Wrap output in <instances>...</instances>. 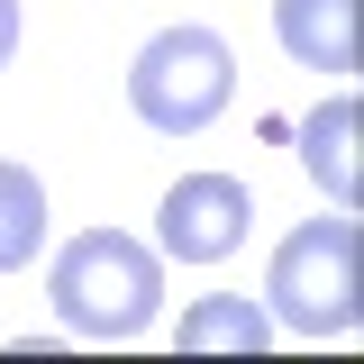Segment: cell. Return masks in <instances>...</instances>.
Wrapping results in <instances>:
<instances>
[{
    "label": "cell",
    "instance_id": "obj_2",
    "mask_svg": "<svg viewBox=\"0 0 364 364\" xmlns=\"http://www.w3.org/2000/svg\"><path fill=\"white\" fill-rule=\"evenodd\" d=\"M237 100V55H228L219 28H155L128 64V109L146 119L155 136H200Z\"/></svg>",
    "mask_w": 364,
    "mask_h": 364
},
{
    "label": "cell",
    "instance_id": "obj_1",
    "mask_svg": "<svg viewBox=\"0 0 364 364\" xmlns=\"http://www.w3.org/2000/svg\"><path fill=\"white\" fill-rule=\"evenodd\" d=\"M46 301L73 337H146L164 310V264L128 228H82L46 273Z\"/></svg>",
    "mask_w": 364,
    "mask_h": 364
},
{
    "label": "cell",
    "instance_id": "obj_9",
    "mask_svg": "<svg viewBox=\"0 0 364 364\" xmlns=\"http://www.w3.org/2000/svg\"><path fill=\"white\" fill-rule=\"evenodd\" d=\"M18 55V0H0V64Z\"/></svg>",
    "mask_w": 364,
    "mask_h": 364
},
{
    "label": "cell",
    "instance_id": "obj_3",
    "mask_svg": "<svg viewBox=\"0 0 364 364\" xmlns=\"http://www.w3.org/2000/svg\"><path fill=\"white\" fill-rule=\"evenodd\" d=\"M264 318L291 337H346L355 328V219H310L264 264Z\"/></svg>",
    "mask_w": 364,
    "mask_h": 364
},
{
    "label": "cell",
    "instance_id": "obj_7",
    "mask_svg": "<svg viewBox=\"0 0 364 364\" xmlns=\"http://www.w3.org/2000/svg\"><path fill=\"white\" fill-rule=\"evenodd\" d=\"M301 164H310V182L337 200V210L364 200V173H355V100H346V91L318 100L310 119H301Z\"/></svg>",
    "mask_w": 364,
    "mask_h": 364
},
{
    "label": "cell",
    "instance_id": "obj_6",
    "mask_svg": "<svg viewBox=\"0 0 364 364\" xmlns=\"http://www.w3.org/2000/svg\"><path fill=\"white\" fill-rule=\"evenodd\" d=\"M173 346H182V355H264V346H273V318H264V301H246V291H210V301L182 310Z\"/></svg>",
    "mask_w": 364,
    "mask_h": 364
},
{
    "label": "cell",
    "instance_id": "obj_4",
    "mask_svg": "<svg viewBox=\"0 0 364 364\" xmlns=\"http://www.w3.org/2000/svg\"><path fill=\"white\" fill-rule=\"evenodd\" d=\"M246 219H255V200L237 173H182L155 210V237H164L173 264H228L246 246Z\"/></svg>",
    "mask_w": 364,
    "mask_h": 364
},
{
    "label": "cell",
    "instance_id": "obj_5",
    "mask_svg": "<svg viewBox=\"0 0 364 364\" xmlns=\"http://www.w3.org/2000/svg\"><path fill=\"white\" fill-rule=\"evenodd\" d=\"M273 37L301 73H355V0H273Z\"/></svg>",
    "mask_w": 364,
    "mask_h": 364
},
{
    "label": "cell",
    "instance_id": "obj_8",
    "mask_svg": "<svg viewBox=\"0 0 364 364\" xmlns=\"http://www.w3.org/2000/svg\"><path fill=\"white\" fill-rule=\"evenodd\" d=\"M46 246V182L28 164H0V273H18Z\"/></svg>",
    "mask_w": 364,
    "mask_h": 364
}]
</instances>
